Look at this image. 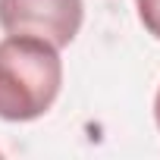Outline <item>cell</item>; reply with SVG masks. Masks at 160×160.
<instances>
[{
    "label": "cell",
    "instance_id": "6da1fadb",
    "mask_svg": "<svg viewBox=\"0 0 160 160\" xmlns=\"http://www.w3.org/2000/svg\"><path fill=\"white\" fill-rule=\"evenodd\" d=\"M63 85L60 47L35 35L0 41V119L32 122L44 116Z\"/></svg>",
    "mask_w": 160,
    "mask_h": 160
},
{
    "label": "cell",
    "instance_id": "7a4b0ae2",
    "mask_svg": "<svg viewBox=\"0 0 160 160\" xmlns=\"http://www.w3.org/2000/svg\"><path fill=\"white\" fill-rule=\"evenodd\" d=\"M82 19V0H0V28L7 35H35L53 47H69Z\"/></svg>",
    "mask_w": 160,
    "mask_h": 160
},
{
    "label": "cell",
    "instance_id": "3957f363",
    "mask_svg": "<svg viewBox=\"0 0 160 160\" xmlns=\"http://www.w3.org/2000/svg\"><path fill=\"white\" fill-rule=\"evenodd\" d=\"M135 7H138V19L144 32L160 41V0H135Z\"/></svg>",
    "mask_w": 160,
    "mask_h": 160
},
{
    "label": "cell",
    "instance_id": "277c9868",
    "mask_svg": "<svg viewBox=\"0 0 160 160\" xmlns=\"http://www.w3.org/2000/svg\"><path fill=\"white\" fill-rule=\"evenodd\" d=\"M154 119H157V129H160V88H157V98H154Z\"/></svg>",
    "mask_w": 160,
    "mask_h": 160
}]
</instances>
